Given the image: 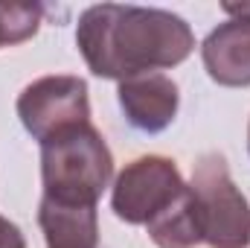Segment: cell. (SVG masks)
I'll return each instance as SVG.
<instances>
[{
	"label": "cell",
	"instance_id": "6da1fadb",
	"mask_svg": "<svg viewBox=\"0 0 250 248\" xmlns=\"http://www.w3.org/2000/svg\"><path fill=\"white\" fill-rule=\"evenodd\" d=\"M76 47L93 76L123 82L187 62L195 35L169 9L96 3L79 15Z\"/></svg>",
	"mask_w": 250,
	"mask_h": 248
},
{
	"label": "cell",
	"instance_id": "7a4b0ae2",
	"mask_svg": "<svg viewBox=\"0 0 250 248\" xmlns=\"http://www.w3.org/2000/svg\"><path fill=\"white\" fill-rule=\"evenodd\" d=\"M114 178V155L93 123L41 143L44 198L64 204H96Z\"/></svg>",
	"mask_w": 250,
	"mask_h": 248
},
{
	"label": "cell",
	"instance_id": "3957f363",
	"mask_svg": "<svg viewBox=\"0 0 250 248\" xmlns=\"http://www.w3.org/2000/svg\"><path fill=\"white\" fill-rule=\"evenodd\" d=\"M192 201L201 225V237L209 248H248L250 246V204L233 184L227 158L207 152L192 170Z\"/></svg>",
	"mask_w": 250,
	"mask_h": 248
},
{
	"label": "cell",
	"instance_id": "277c9868",
	"mask_svg": "<svg viewBox=\"0 0 250 248\" xmlns=\"http://www.w3.org/2000/svg\"><path fill=\"white\" fill-rule=\"evenodd\" d=\"M187 181L172 158L143 155L125 164L111 187V210L125 225H148L166 207H172Z\"/></svg>",
	"mask_w": 250,
	"mask_h": 248
},
{
	"label": "cell",
	"instance_id": "5b68a950",
	"mask_svg": "<svg viewBox=\"0 0 250 248\" xmlns=\"http://www.w3.org/2000/svg\"><path fill=\"white\" fill-rule=\"evenodd\" d=\"M18 117L38 143L70 128L87 125L90 123L87 82L70 73L41 76L29 82L18 94Z\"/></svg>",
	"mask_w": 250,
	"mask_h": 248
},
{
	"label": "cell",
	"instance_id": "8992f818",
	"mask_svg": "<svg viewBox=\"0 0 250 248\" xmlns=\"http://www.w3.org/2000/svg\"><path fill=\"white\" fill-rule=\"evenodd\" d=\"M120 108L137 131L160 134L178 117L181 91L166 73H140L120 82Z\"/></svg>",
	"mask_w": 250,
	"mask_h": 248
},
{
	"label": "cell",
	"instance_id": "52a82bcc",
	"mask_svg": "<svg viewBox=\"0 0 250 248\" xmlns=\"http://www.w3.org/2000/svg\"><path fill=\"white\" fill-rule=\"evenodd\" d=\"M201 59L212 82L224 88L250 85V21L230 18L218 24L201 44Z\"/></svg>",
	"mask_w": 250,
	"mask_h": 248
},
{
	"label": "cell",
	"instance_id": "ba28073f",
	"mask_svg": "<svg viewBox=\"0 0 250 248\" xmlns=\"http://www.w3.org/2000/svg\"><path fill=\"white\" fill-rule=\"evenodd\" d=\"M38 225L47 248H99L96 204H64L41 196Z\"/></svg>",
	"mask_w": 250,
	"mask_h": 248
},
{
	"label": "cell",
	"instance_id": "9c48e42d",
	"mask_svg": "<svg viewBox=\"0 0 250 248\" xmlns=\"http://www.w3.org/2000/svg\"><path fill=\"white\" fill-rule=\"evenodd\" d=\"M146 231L157 248H195L204 243L189 184L172 207H166L160 216H154L146 225Z\"/></svg>",
	"mask_w": 250,
	"mask_h": 248
},
{
	"label": "cell",
	"instance_id": "30bf717a",
	"mask_svg": "<svg viewBox=\"0 0 250 248\" xmlns=\"http://www.w3.org/2000/svg\"><path fill=\"white\" fill-rule=\"evenodd\" d=\"M44 21L41 3H0V47L29 41Z\"/></svg>",
	"mask_w": 250,
	"mask_h": 248
},
{
	"label": "cell",
	"instance_id": "8fae6325",
	"mask_svg": "<svg viewBox=\"0 0 250 248\" xmlns=\"http://www.w3.org/2000/svg\"><path fill=\"white\" fill-rule=\"evenodd\" d=\"M0 248H26L21 228L15 222H9L6 216H0Z\"/></svg>",
	"mask_w": 250,
	"mask_h": 248
},
{
	"label": "cell",
	"instance_id": "7c38bea8",
	"mask_svg": "<svg viewBox=\"0 0 250 248\" xmlns=\"http://www.w3.org/2000/svg\"><path fill=\"white\" fill-rule=\"evenodd\" d=\"M224 12L230 18H245V21H250V3H224Z\"/></svg>",
	"mask_w": 250,
	"mask_h": 248
},
{
	"label": "cell",
	"instance_id": "4fadbf2b",
	"mask_svg": "<svg viewBox=\"0 0 250 248\" xmlns=\"http://www.w3.org/2000/svg\"><path fill=\"white\" fill-rule=\"evenodd\" d=\"M248 149H250V125H248Z\"/></svg>",
	"mask_w": 250,
	"mask_h": 248
}]
</instances>
